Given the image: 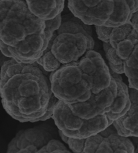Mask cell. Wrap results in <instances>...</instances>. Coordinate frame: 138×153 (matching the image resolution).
Instances as JSON below:
<instances>
[{"label": "cell", "instance_id": "2", "mask_svg": "<svg viewBox=\"0 0 138 153\" xmlns=\"http://www.w3.org/2000/svg\"><path fill=\"white\" fill-rule=\"evenodd\" d=\"M45 21L25 0H0V51L19 62L34 63L46 49Z\"/></svg>", "mask_w": 138, "mask_h": 153}, {"label": "cell", "instance_id": "1", "mask_svg": "<svg viewBox=\"0 0 138 153\" xmlns=\"http://www.w3.org/2000/svg\"><path fill=\"white\" fill-rule=\"evenodd\" d=\"M34 63L14 59L3 63L0 72V96L4 109L21 123H35L51 118L59 101L50 77Z\"/></svg>", "mask_w": 138, "mask_h": 153}, {"label": "cell", "instance_id": "4", "mask_svg": "<svg viewBox=\"0 0 138 153\" xmlns=\"http://www.w3.org/2000/svg\"><path fill=\"white\" fill-rule=\"evenodd\" d=\"M95 47L91 25L84 23L73 13L62 16L46 49L37 63L46 72H53L62 65L77 62Z\"/></svg>", "mask_w": 138, "mask_h": 153}, {"label": "cell", "instance_id": "14", "mask_svg": "<svg viewBox=\"0 0 138 153\" xmlns=\"http://www.w3.org/2000/svg\"><path fill=\"white\" fill-rule=\"evenodd\" d=\"M44 21H45V33L49 43L54 31L59 28L60 26L62 21L61 13L53 19Z\"/></svg>", "mask_w": 138, "mask_h": 153}, {"label": "cell", "instance_id": "8", "mask_svg": "<svg viewBox=\"0 0 138 153\" xmlns=\"http://www.w3.org/2000/svg\"><path fill=\"white\" fill-rule=\"evenodd\" d=\"M59 129L50 124L21 130L8 143V153H44L48 143L59 138Z\"/></svg>", "mask_w": 138, "mask_h": 153}, {"label": "cell", "instance_id": "12", "mask_svg": "<svg viewBox=\"0 0 138 153\" xmlns=\"http://www.w3.org/2000/svg\"><path fill=\"white\" fill-rule=\"evenodd\" d=\"M30 10L44 21L51 19L63 11L65 0H25Z\"/></svg>", "mask_w": 138, "mask_h": 153}, {"label": "cell", "instance_id": "15", "mask_svg": "<svg viewBox=\"0 0 138 153\" xmlns=\"http://www.w3.org/2000/svg\"><path fill=\"white\" fill-rule=\"evenodd\" d=\"M65 145L63 144L60 140L58 138H53L51 140L45 148L44 153H53V152H70Z\"/></svg>", "mask_w": 138, "mask_h": 153}, {"label": "cell", "instance_id": "9", "mask_svg": "<svg viewBox=\"0 0 138 153\" xmlns=\"http://www.w3.org/2000/svg\"><path fill=\"white\" fill-rule=\"evenodd\" d=\"M117 93V84L113 78L108 88L92 95L85 102L74 103L68 106L73 113L79 117L85 119H93L109 113L112 108Z\"/></svg>", "mask_w": 138, "mask_h": 153}, {"label": "cell", "instance_id": "16", "mask_svg": "<svg viewBox=\"0 0 138 153\" xmlns=\"http://www.w3.org/2000/svg\"><path fill=\"white\" fill-rule=\"evenodd\" d=\"M134 152H136V153H137V152H138V143H137V147H136V148H135Z\"/></svg>", "mask_w": 138, "mask_h": 153}, {"label": "cell", "instance_id": "10", "mask_svg": "<svg viewBox=\"0 0 138 153\" xmlns=\"http://www.w3.org/2000/svg\"><path fill=\"white\" fill-rule=\"evenodd\" d=\"M131 105L128 111L113 122L120 135L138 137V90L128 87Z\"/></svg>", "mask_w": 138, "mask_h": 153}, {"label": "cell", "instance_id": "11", "mask_svg": "<svg viewBox=\"0 0 138 153\" xmlns=\"http://www.w3.org/2000/svg\"><path fill=\"white\" fill-rule=\"evenodd\" d=\"M110 73L116 82L118 93L114 104L112 106V108L106 115L110 119L114 121L123 115L128 111L131 105V101L129 97L128 87L123 82L122 76L119 74L114 73L110 69Z\"/></svg>", "mask_w": 138, "mask_h": 153}, {"label": "cell", "instance_id": "6", "mask_svg": "<svg viewBox=\"0 0 138 153\" xmlns=\"http://www.w3.org/2000/svg\"><path fill=\"white\" fill-rule=\"evenodd\" d=\"M51 117L57 128L66 136L73 138H86L105 129L113 123L106 115L85 119L75 115L68 105L59 100Z\"/></svg>", "mask_w": 138, "mask_h": 153}, {"label": "cell", "instance_id": "5", "mask_svg": "<svg viewBox=\"0 0 138 153\" xmlns=\"http://www.w3.org/2000/svg\"><path fill=\"white\" fill-rule=\"evenodd\" d=\"M68 8L86 25L117 27L131 19L138 0H68Z\"/></svg>", "mask_w": 138, "mask_h": 153}, {"label": "cell", "instance_id": "7", "mask_svg": "<svg viewBox=\"0 0 138 153\" xmlns=\"http://www.w3.org/2000/svg\"><path fill=\"white\" fill-rule=\"evenodd\" d=\"M67 144L76 153L134 152L135 147L128 137L120 135L113 124L86 138H69Z\"/></svg>", "mask_w": 138, "mask_h": 153}, {"label": "cell", "instance_id": "3", "mask_svg": "<svg viewBox=\"0 0 138 153\" xmlns=\"http://www.w3.org/2000/svg\"><path fill=\"white\" fill-rule=\"evenodd\" d=\"M52 91L67 105L87 101L108 88L113 77L104 58L98 52H87L81 59L62 65L50 75Z\"/></svg>", "mask_w": 138, "mask_h": 153}, {"label": "cell", "instance_id": "13", "mask_svg": "<svg viewBox=\"0 0 138 153\" xmlns=\"http://www.w3.org/2000/svg\"><path fill=\"white\" fill-rule=\"evenodd\" d=\"M103 48L108 61V65H119L124 64L123 60L118 56L116 49L111 46L109 42H103Z\"/></svg>", "mask_w": 138, "mask_h": 153}]
</instances>
